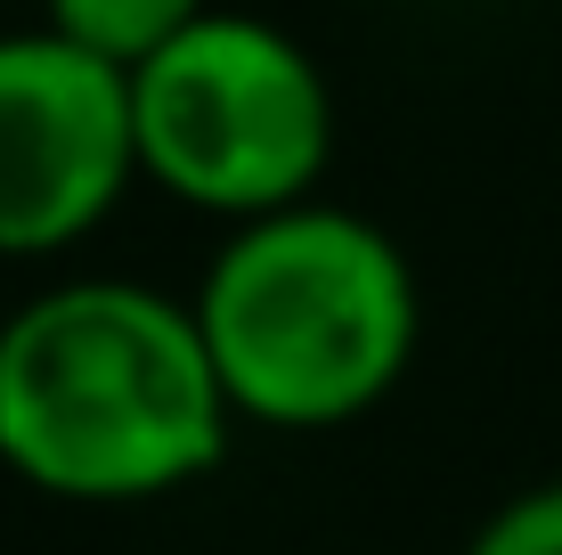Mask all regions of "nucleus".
Here are the masks:
<instances>
[{
  "mask_svg": "<svg viewBox=\"0 0 562 555\" xmlns=\"http://www.w3.org/2000/svg\"><path fill=\"white\" fill-rule=\"evenodd\" d=\"M221 392L188 295L66 278L0 319V466L42 499L147 507L228 457Z\"/></svg>",
  "mask_w": 562,
  "mask_h": 555,
  "instance_id": "f257e3e1",
  "label": "nucleus"
},
{
  "mask_svg": "<svg viewBox=\"0 0 562 555\" xmlns=\"http://www.w3.org/2000/svg\"><path fill=\"white\" fill-rule=\"evenodd\" d=\"M196 335L237 425L335 433L400 392L424 335V295L383 221L326 197L254 213L204 262Z\"/></svg>",
  "mask_w": 562,
  "mask_h": 555,
  "instance_id": "f03ea898",
  "label": "nucleus"
},
{
  "mask_svg": "<svg viewBox=\"0 0 562 555\" xmlns=\"http://www.w3.org/2000/svg\"><path fill=\"white\" fill-rule=\"evenodd\" d=\"M139 180L221 221L318 197L335 164V82L285 25L204 9L131 66Z\"/></svg>",
  "mask_w": 562,
  "mask_h": 555,
  "instance_id": "7ed1b4c3",
  "label": "nucleus"
},
{
  "mask_svg": "<svg viewBox=\"0 0 562 555\" xmlns=\"http://www.w3.org/2000/svg\"><path fill=\"white\" fill-rule=\"evenodd\" d=\"M131 188V74L57 25L0 33V262L82 245Z\"/></svg>",
  "mask_w": 562,
  "mask_h": 555,
  "instance_id": "20e7f679",
  "label": "nucleus"
},
{
  "mask_svg": "<svg viewBox=\"0 0 562 555\" xmlns=\"http://www.w3.org/2000/svg\"><path fill=\"white\" fill-rule=\"evenodd\" d=\"M42 9H49V25L66 33V42L99 49L106 66L131 74L147 49H164L188 16H204L212 0H42Z\"/></svg>",
  "mask_w": 562,
  "mask_h": 555,
  "instance_id": "39448f33",
  "label": "nucleus"
},
{
  "mask_svg": "<svg viewBox=\"0 0 562 555\" xmlns=\"http://www.w3.org/2000/svg\"><path fill=\"white\" fill-rule=\"evenodd\" d=\"M464 555H562V482H538L521 499H506L464 540Z\"/></svg>",
  "mask_w": 562,
  "mask_h": 555,
  "instance_id": "423d86ee",
  "label": "nucleus"
}]
</instances>
